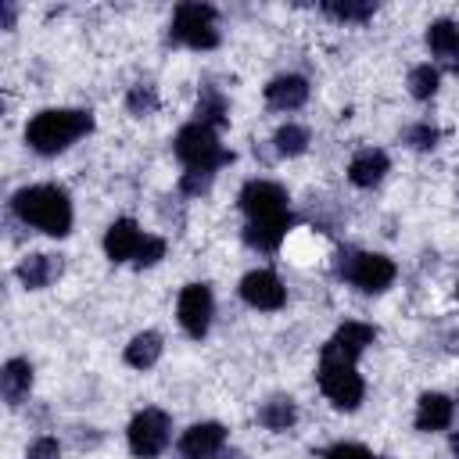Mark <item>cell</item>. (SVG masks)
<instances>
[{
	"label": "cell",
	"mask_w": 459,
	"mask_h": 459,
	"mask_svg": "<svg viewBox=\"0 0 459 459\" xmlns=\"http://www.w3.org/2000/svg\"><path fill=\"white\" fill-rule=\"evenodd\" d=\"M452 455H455V459H459V430H455V434H452Z\"/></svg>",
	"instance_id": "cell-35"
},
{
	"label": "cell",
	"mask_w": 459,
	"mask_h": 459,
	"mask_svg": "<svg viewBox=\"0 0 459 459\" xmlns=\"http://www.w3.org/2000/svg\"><path fill=\"white\" fill-rule=\"evenodd\" d=\"M226 448V427L215 420L190 423L179 434V459H215Z\"/></svg>",
	"instance_id": "cell-11"
},
{
	"label": "cell",
	"mask_w": 459,
	"mask_h": 459,
	"mask_svg": "<svg viewBox=\"0 0 459 459\" xmlns=\"http://www.w3.org/2000/svg\"><path fill=\"white\" fill-rule=\"evenodd\" d=\"M0 391L7 405H22L32 391V362L29 359H7L0 369Z\"/></svg>",
	"instance_id": "cell-19"
},
{
	"label": "cell",
	"mask_w": 459,
	"mask_h": 459,
	"mask_svg": "<svg viewBox=\"0 0 459 459\" xmlns=\"http://www.w3.org/2000/svg\"><path fill=\"white\" fill-rule=\"evenodd\" d=\"M290 222H294V215H290V212L273 215V219H251V222L244 226V244H247V247H255V251H276V247L283 244V237H287Z\"/></svg>",
	"instance_id": "cell-17"
},
{
	"label": "cell",
	"mask_w": 459,
	"mask_h": 459,
	"mask_svg": "<svg viewBox=\"0 0 459 459\" xmlns=\"http://www.w3.org/2000/svg\"><path fill=\"white\" fill-rule=\"evenodd\" d=\"M143 237H147V233L140 230V222L129 219V215H122V219H115V222L104 230V255H108L111 262H136V251H140Z\"/></svg>",
	"instance_id": "cell-13"
},
{
	"label": "cell",
	"mask_w": 459,
	"mask_h": 459,
	"mask_svg": "<svg viewBox=\"0 0 459 459\" xmlns=\"http://www.w3.org/2000/svg\"><path fill=\"white\" fill-rule=\"evenodd\" d=\"M452 416H455V402L441 391H423L420 402H416V430L423 434H437V430H448L452 427Z\"/></svg>",
	"instance_id": "cell-14"
},
{
	"label": "cell",
	"mask_w": 459,
	"mask_h": 459,
	"mask_svg": "<svg viewBox=\"0 0 459 459\" xmlns=\"http://www.w3.org/2000/svg\"><path fill=\"white\" fill-rule=\"evenodd\" d=\"M437 140H441V129L430 126V122H412V126L405 129V143H409L412 151H434Z\"/></svg>",
	"instance_id": "cell-28"
},
{
	"label": "cell",
	"mask_w": 459,
	"mask_h": 459,
	"mask_svg": "<svg viewBox=\"0 0 459 459\" xmlns=\"http://www.w3.org/2000/svg\"><path fill=\"white\" fill-rule=\"evenodd\" d=\"M258 423L273 434H287L294 423H298V405L290 394H273L258 405Z\"/></svg>",
	"instance_id": "cell-20"
},
{
	"label": "cell",
	"mask_w": 459,
	"mask_h": 459,
	"mask_svg": "<svg viewBox=\"0 0 459 459\" xmlns=\"http://www.w3.org/2000/svg\"><path fill=\"white\" fill-rule=\"evenodd\" d=\"M165 251H169V244H165V237H154V233H147L143 237V244H140V251H136V269H151V265H158L161 258H165Z\"/></svg>",
	"instance_id": "cell-29"
},
{
	"label": "cell",
	"mask_w": 459,
	"mask_h": 459,
	"mask_svg": "<svg viewBox=\"0 0 459 459\" xmlns=\"http://www.w3.org/2000/svg\"><path fill=\"white\" fill-rule=\"evenodd\" d=\"M427 47H430V54L448 57V54L459 47V25H455L452 18H437V22H430V25H427Z\"/></svg>",
	"instance_id": "cell-23"
},
{
	"label": "cell",
	"mask_w": 459,
	"mask_h": 459,
	"mask_svg": "<svg viewBox=\"0 0 459 459\" xmlns=\"http://www.w3.org/2000/svg\"><path fill=\"white\" fill-rule=\"evenodd\" d=\"M212 316H215V298H212V287L208 283H186L176 298V319L183 326L186 337L201 341L212 326Z\"/></svg>",
	"instance_id": "cell-8"
},
{
	"label": "cell",
	"mask_w": 459,
	"mask_h": 459,
	"mask_svg": "<svg viewBox=\"0 0 459 459\" xmlns=\"http://www.w3.org/2000/svg\"><path fill=\"white\" fill-rule=\"evenodd\" d=\"M437 86H441V72H437L434 65H416V68L409 72V93H412L416 100H430V97L437 93Z\"/></svg>",
	"instance_id": "cell-27"
},
{
	"label": "cell",
	"mask_w": 459,
	"mask_h": 459,
	"mask_svg": "<svg viewBox=\"0 0 459 459\" xmlns=\"http://www.w3.org/2000/svg\"><path fill=\"white\" fill-rule=\"evenodd\" d=\"M176 158L186 165V169H201V172H219L222 165L233 161V151H226L219 143V133L201 126V122H190L176 133V143H172Z\"/></svg>",
	"instance_id": "cell-5"
},
{
	"label": "cell",
	"mask_w": 459,
	"mask_h": 459,
	"mask_svg": "<svg viewBox=\"0 0 459 459\" xmlns=\"http://www.w3.org/2000/svg\"><path fill=\"white\" fill-rule=\"evenodd\" d=\"M222 459H247V455H244V452H226Z\"/></svg>",
	"instance_id": "cell-36"
},
{
	"label": "cell",
	"mask_w": 459,
	"mask_h": 459,
	"mask_svg": "<svg viewBox=\"0 0 459 459\" xmlns=\"http://www.w3.org/2000/svg\"><path fill=\"white\" fill-rule=\"evenodd\" d=\"M158 104H161V100H158V90H154L151 82H136V86H129V93H126V111L136 115V118L154 115Z\"/></svg>",
	"instance_id": "cell-26"
},
{
	"label": "cell",
	"mask_w": 459,
	"mask_h": 459,
	"mask_svg": "<svg viewBox=\"0 0 459 459\" xmlns=\"http://www.w3.org/2000/svg\"><path fill=\"white\" fill-rule=\"evenodd\" d=\"M194 122H201L208 129H219L230 122V100L219 86H201L197 104H194Z\"/></svg>",
	"instance_id": "cell-21"
},
{
	"label": "cell",
	"mask_w": 459,
	"mask_h": 459,
	"mask_svg": "<svg viewBox=\"0 0 459 459\" xmlns=\"http://www.w3.org/2000/svg\"><path fill=\"white\" fill-rule=\"evenodd\" d=\"M11 25H14V7L4 4V29H11Z\"/></svg>",
	"instance_id": "cell-34"
},
{
	"label": "cell",
	"mask_w": 459,
	"mask_h": 459,
	"mask_svg": "<svg viewBox=\"0 0 459 459\" xmlns=\"http://www.w3.org/2000/svg\"><path fill=\"white\" fill-rule=\"evenodd\" d=\"M126 441H129V452L136 459H158L169 448V441H172V420H169V412L165 409H154V405L140 409L129 420V427H126Z\"/></svg>",
	"instance_id": "cell-7"
},
{
	"label": "cell",
	"mask_w": 459,
	"mask_h": 459,
	"mask_svg": "<svg viewBox=\"0 0 459 459\" xmlns=\"http://www.w3.org/2000/svg\"><path fill=\"white\" fill-rule=\"evenodd\" d=\"M373 11V0H323V14H330L333 22H369Z\"/></svg>",
	"instance_id": "cell-24"
},
{
	"label": "cell",
	"mask_w": 459,
	"mask_h": 459,
	"mask_svg": "<svg viewBox=\"0 0 459 459\" xmlns=\"http://www.w3.org/2000/svg\"><path fill=\"white\" fill-rule=\"evenodd\" d=\"M237 290H240L244 305H251L258 312H276L287 301V287H283V280L273 269H251V273H244V280H240Z\"/></svg>",
	"instance_id": "cell-10"
},
{
	"label": "cell",
	"mask_w": 459,
	"mask_h": 459,
	"mask_svg": "<svg viewBox=\"0 0 459 459\" xmlns=\"http://www.w3.org/2000/svg\"><path fill=\"white\" fill-rule=\"evenodd\" d=\"M25 459H61V441L54 434H39L29 448H25Z\"/></svg>",
	"instance_id": "cell-32"
},
{
	"label": "cell",
	"mask_w": 459,
	"mask_h": 459,
	"mask_svg": "<svg viewBox=\"0 0 459 459\" xmlns=\"http://www.w3.org/2000/svg\"><path fill=\"white\" fill-rule=\"evenodd\" d=\"M308 100V79L298 72H283L265 82V104L276 111H298Z\"/></svg>",
	"instance_id": "cell-15"
},
{
	"label": "cell",
	"mask_w": 459,
	"mask_h": 459,
	"mask_svg": "<svg viewBox=\"0 0 459 459\" xmlns=\"http://www.w3.org/2000/svg\"><path fill=\"white\" fill-rule=\"evenodd\" d=\"M455 301H459V287H455Z\"/></svg>",
	"instance_id": "cell-37"
},
{
	"label": "cell",
	"mask_w": 459,
	"mask_h": 459,
	"mask_svg": "<svg viewBox=\"0 0 459 459\" xmlns=\"http://www.w3.org/2000/svg\"><path fill=\"white\" fill-rule=\"evenodd\" d=\"M387 172H391V158H387L380 147H362V151H355L351 161H348V179H351L355 186H362V190H373Z\"/></svg>",
	"instance_id": "cell-16"
},
{
	"label": "cell",
	"mask_w": 459,
	"mask_h": 459,
	"mask_svg": "<svg viewBox=\"0 0 459 459\" xmlns=\"http://www.w3.org/2000/svg\"><path fill=\"white\" fill-rule=\"evenodd\" d=\"M287 201H290L287 190L280 183H273V179H247L240 186V194H237V204L247 215V222L251 219H273V215L290 212Z\"/></svg>",
	"instance_id": "cell-9"
},
{
	"label": "cell",
	"mask_w": 459,
	"mask_h": 459,
	"mask_svg": "<svg viewBox=\"0 0 459 459\" xmlns=\"http://www.w3.org/2000/svg\"><path fill=\"white\" fill-rule=\"evenodd\" d=\"M319 459H377L366 445H359V441H337V445H330Z\"/></svg>",
	"instance_id": "cell-31"
},
{
	"label": "cell",
	"mask_w": 459,
	"mask_h": 459,
	"mask_svg": "<svg viewBox=\"0 0 459 459\" xmlns=\"http://www.w3.org/2000/svg\"><path fill=\"white\" fill-rule=\"evenodd\" d=\"M14 276L22 280V287L29 290H43L61 276V258L57 255H25L14 269Z\"/></svg>",
	"instance_id": "cell-18"
},
{
	"label": "cell",
	"mask_w": 459,
	"mask_h": 459,
	"mask_svg": "<svg viewBox=\"0 0 459 459\" xmlns=\"http://www.w3.org/2000/svg\"><path fill=\"white\" fill-rule=\"evenodd\" d=\"M161 333L158 330H140L129 344H126V366L133 369H151L161 359Z\"/></svg>",
	"instance_id": "cell-22"
},
{
	"label": "cell",
	"mask_w": 459,
	"mask_h": 459,
	"mask_svg": "<svg viewBox=\"0 0 459 459\" xmlns=\"http://www.w3.org/2000/svg\"><path fill=\"white\" fill-rule=\"evenodd\" d=\"M11 212H14L25 226H32V230H39V233H47V237H65V233L72 230V219H75L72 197H68V190L57 186V183H32V186L14 190Z\"/></svg>",
	"instance_id": "cell-1"
},
{
	"label": "cell",
	"mask_w": 459,
	"mask_h": 459,
	"mask_svg": "<svg viewBox=\"0 0 459 459\" xmlns=\"http://www.w3.org/2000/svg\"><path fill=\"white\" fill-rule=\"evenodd\" d=\"M169 39L179 47H190V50H215L222 39L219 36V11L212 4H201V0L179 4L172 14V25H169Z\"/></svg>",
	"instance_id": "cell-3"
},
{
	"label": "cell",
	"mask_w": 459,
	"mask_h": 459,
	"mask_svg": "<svg viewBox=\"0 0 459 459\" xmlns=\"http://www.w3.org/2000/svg\"><path fill=\"white\" fill-rule=\"evenodd\" d=\"M93 129V115L82 108H47L39 115L29 118L25 126V143L36 154H61L68 151L79 136H86Z\"/></svg>",
	"instance_id": "cell-2"
},
{
	"label": "cell",
	"mask_w": 459,
	"mask_h": 459,
	"mask_svg": "<svg viewBox=\"0 0 459 459\" xmlns=\"http://www.w3.org/2000/svg\"><path fill=\"white\" fill-rule=\"evenodd\" d=\"M445 65H448V68H452V72L459 75V47H455V50H452V54L445 57Z\"/></svg>",
	"instance_id": "cell-33"
},
{
	"label": "cell",
	"mask_w": 459,
	"mask_h": 459,
	"mask_svg": "<svg viewBox=\"0 0 459 459\" xmlns=\"http://www.w3.org/2000/svg\"><path fill=\"white\" fill-rule=\"evenodd\" d=\"M273 143H276V154L298 158V154H305V151H308L312 136H308V129H305V126H298V122H283V126L276 129Z\"/></svg>",
	"instance_id": "cell-25"
},
{
	"label": "cell",
	"mask_w": 459,
	"mask_h": 459,
	"mask_svg": "<svg viewBox=\"0 0 459 459\" xmlns=\"http://www.w3.org/2000/svg\"><path fill=\"white\" fill-rule=\"evenodd\" d=\"M316 380H319V391L330 398V405L333 409H344V412H355L359 405H362V398H366V380H362V373L355 369V362H348V359H337V355H319V373H316Z\"/></svg>",
	"instance_id": "cell-4"
},
{
	"label": "cell",
	"mask_w": 459,
	"mask_h": 459,
	"mask_svg": "<svg viewBox=\"0 0 459 459\" xmlns=\"http://www.w3.org/2000/svg\"><path fill=\"white\" fill-rule=\"evenodd\" d=\"M377 341V326L373 323H362V319H344L333 337L323 344L326 355H337V359H348V362H359V355Z\"/></svg>",
	"instance_id": "cell-12"
},
{
	"label": "cell",
	"mask_w": 459,
	"mask_h": 459,
	"mask_svg": "<svg viewBox=\"0 0 459 459\" xmlns=\"http://www.w3.org/2000/svg\"><path fill=\"white\" fill-rule=\"evenodd\" d=\"M337 276L348 280L351 287H359L362 294H384L394 283L398 269L380 251H341L337 255Z\"/></svg>",
	"instance_id": "cell-6"
},
{
	"label": "cell",
	"mask_w": 459,
	"mask_h": 459,
	"mask_svg": "<svg viewBox=\"0 0 459 459\" xmlns=\"http://www.w3.org/2000/svg\"><path fill=\"white\" fill-rule=\"evenodd\" d=\"M212 179H215V172L186 169V172H183V179H179V190H183L186 197H201V194H208V190H212Z\"/></svg>",
	"instance_id": "cell-30"
}]
</instances>
